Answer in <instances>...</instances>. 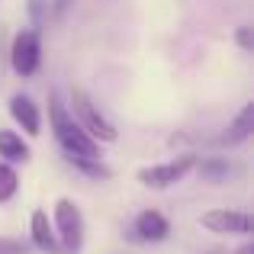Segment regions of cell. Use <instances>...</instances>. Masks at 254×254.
I'll return each mask as SVG.
<instances>
[{
	"mask_svg": "<svg viewBox=\"0 0 254 254\" xmlns=\"http://www.w3.org/2000/svg\"><path fill=\"white\" fill-rule=\"evenodd\" d=\"M29 232H32L36 248H42V251H49V254H58V251H62V248H58V238H55V229H52L49 212H45V209H36V212H32Z\"/></svg>",
	"mask_w": 254,
	"mask_h": 254,
	"instance_id": "cell-8",
	"label": "cell"
},
{
	"mask_svg": "<svg viewBox=\"0 0 254 254\" xmlns=\"http://www.w3.org/2000/svg\"><path fill=\"white\" fill-rule=\"evenodd\" d=\"M29 248H26L23 242H16V238H0V254H26Z\"/></svg>",
	"mask_w": 254,
	"mask_h": 254,
	"instance_id": "cell-15",
	"label": "cell"
},
{
	"mask_svg": "<svg viewBox=\"0 0 254 254\" xmlns=\"http://www.w3.org/2000/svg\"><path fill=\"white\" fill-rule=\"evenodd\" d=\"M0 158L6 164L13 161H29V145L23 142V135L13 129H0Z\"/></svg>",
	"mask_w": 254,
	"mask_h": 254,
	"instance_id": "cell-11",
	"label": "cell"
},
{
	"mask_svg": "<svg viewBox=\"0 0 254 254\" xmlns=\"http://www.w3.org/2000/svg\"><path fill=\"white\" fill-rule=\"evenodd\" d=\"M251 132H254V103H245V106H242V113L235 116V123H232L229 129H225V135L219 138V142L232 148V145L248 142V138H251Z\"/></svg>",
	"mask_w": 254,
	"mask_h": 254,
	"instance_id": "cell-10",
	"label": "cell"
},
{
	"mask_svg": "<svg viewBox=\"0 0 254 254\" xmlns=\"http://www.w3.org/2000/svg\"><path fill=\"white\" fill-rule=\"evenodd\" d=\"M10 116L26 135L36 138L39 132H42V113H39V106L32 103V97H26V93H13L10 97Z\"/></svg>",
	"mask_w": 254,
	"mask_h": 254,
	"instance_id": "cell-7",
	"label": "cell"
},
{
	"mask_svg": "<svg viewBox=\"0 0 254 254\" xmlns=\"http://www.w3.org/2000/svg\"><path fill=\"white\" fill-rule=\"evenodd\" d=\"M74 168H81L84 174H90V177H110V171L100 164V158H77V155H64Z\"/></svg>",
	"mask_w": 254,
	"mask_h": 254,
	"instance_id": "cell-13",
	"label": "cell"
},
{
	"mask_svg": "<svg viewBox=\"0 0 254 254\" xmlns=\"http://www.w3.org/2000/svg\"><path fill=\"white\" fill-rule=\"evenodd\" d=\"M39 62H42L39 32L36 29H19L16 36H13V45H10V68H13V74L32 77L39 71Z\"/></svg>",
	"mask_w": 254,
	"mask_h": 254,
	"instance_id": "cell-3",
	"label": "cell"
},
{
	"mask_svg": "<svg viewBox=\"0 0 254 254\" xmlns=\"http://www.w3.org/2000/svg\"><path fill=\"white\" fill-rule=\"evenodd\" d=\"M55 232H58V248L68 251V254H77L81 251V242H84V219H81V209H77L71 199H58L55 203Z\"/></svg>",
	"mask_w": 254,
	"mask_h": 254,
	"instance_id": "cell-4",
	"label": "cell"
},
{
	"mask_svg": "<svg viewBox=\"0 0 254 254\" xmlns=\"http://www.w3.org/2000/svg\"><path fill=\"white\" fill-rule=\"evenodd\" d=\"M71 106H74V113H71V116L77 119V126H81V129H84L97 145H100V142H103V145L116 142V126H113L110 119L100 113V106L93 103V100L87 97L84 90H74V93H71Z\"/></svg>",
	"mask_w": 254,
	"mask_h": 254,
	"instance_id": "cell-2",
	"label": "cell"
},
{
	"mask_svg": "<svg viewBox=\"0 0 254 254\" xmlns=\"http://www.w3.org/2000/svg\"><path fill=\"white\" fill-rule=\"evenodd\" d=\"M199 174H203L206 180H222L232 174V164L229 161H219V158H209V161L199 164Z\"/></svg>",
	"mask_w": 254,
	"mask_h": 254,
	"instance_id": "cell-14",
	"label": "cell"
},
{
	"mask_svg": "<svg viewBox=\"0 0 254 254\" xmlns=\"http://www.w3.org/2000/svg\"><path fill=\"white\" fill-rule=\"evenodd\" d=\"M135 232L145 238V242H164V238L171 235V222L158 209H145L142 216L135 219Z\"/></svg>",
	"mask_w": 254,
	"mask_h": 254,
	"instance_id": "cell-9",
	"label": "cell"
},
{
	"mask_svg": "<svg viewBox=\"0 0 254 254\" xmlns=\"http://www.w3.org/2000/svg\"><path fill=\"white\" fill-rule=\"evenodd\" d=\"M199 225L216 235H251L254 232V219L251 212H242V209H209Z\"/></svg>",
	"mask_w": 254,
	"mask_h": 254,
	"instance_id": "cell-6",
	"label": "cell"
},
{
	"mask_svg": "<svg viewBox=\"0 0 254 254\" xmlns=\"http://www.w3.org/2000/svg\"><path fill=\"white\" fill-rule=\"evenodd\" d=\"M238 254H254V245H242V248H238Z\"/></svg>",
	"mask_w": 254,
	"mask_h": 254,
	"instance_id": "cell-17",
	"label": "cell"
},
{
	"mask_svg": "<svg viewBox=\"0 0 254 254\" xmlns=\"http://www.w3.org/2000/svg\"><path fill=\"white\" fill-rule=\"evenodd\" d=\"M16 187H19L16 171H13L6 161H0V203H6V199L16 196Z\"/></svg>",
	"mask_w": 254,
	"mask_h": 254,
	"instance_id": "cell-12",
	"label": "cell"
},
{
	"mask_svg": "<svg viewBox=\"0 0 254 254\" xmlns=\"http://www.w3.org/2000/svg\"><path fill=\"white\" fill-rule=\"evenodd\" d=\"M193 168H196V158H193V155H180V158H174V161L142 168V171H138V184L155 187V190H164V187H171V184H177V180H184Z\"/></svg>",
	"mask_w": 254,
	"mask_h": 254,
	"instance_id": "cell-5",
	"label": "cell"
},
{
	"mask_svg": "<svg viewBox=\"0 0 254 254\" xmlns=\"http://www.w3.org/2000/svg\"><path fill=\"white\" fill-rule=\"evenodd\" d=\"M49 119H52V132H55V138H58L64 155L100 158V145L77 126V119L71 116L68 106L58 100V93H49Z\"/></svg>",
	"mask_w": 254,
	"mask_h": 254,
	"instance_id": "cell-1",
	"label": "cell"
},
{
	"mask_svg": "<svg viewBox=\"0 0 254 254\" xmlns=\"http://www.w3.org/2000/svg\"><path fill=\"white\" fill-rule=\"evenodd\" d=\"M238 45H242V49H251V29L248 26H238Z\"/></svg>",
	"mask_w": 254,
	"mask_h": 254,
	"instance_id": "cell-16",
	"label": "cell"
}]
</instances>
